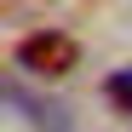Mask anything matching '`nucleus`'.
I'll list each match as a JSON object with an SVG mask.
<instances>
[{"instance_id":"nucleus-2","label":"nucleus","mask_w":132,"mask_h":132,"mask_svg":"<svg viewBox=\"0 0 132 132\" xmlns=\"http://www.w3.org/2000/svg\"><path fill=\"white\" fill-rule=\"evenodd\" d=\"M103 98L115 103V109H126V115H132V63H126V69H115V75L103 80Z\"/></svg>"},{"instance_id":"nucleus-1","label":"nucleus","mask_w":132,"mask_h":132,"mask_svg":"<svg viewBox=\"0 0 132 132\" xmlns=\"http://www.w3.org/2000/svg\"><path fill=\"white\" fill-rule=\"evenodd\" d=\"M80 63V46H75V35H63V29H35L17 40V69H29L40 80H63Z\"/></svg>"}]
</instances>
